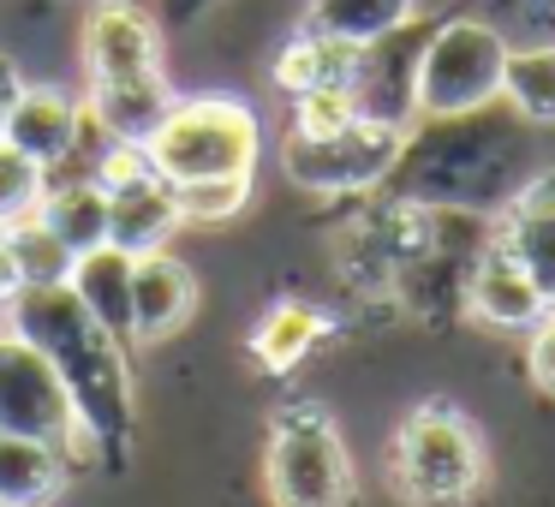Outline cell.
<instances>
[{"instance_id":"11","label":"cell","mask_w":555,"mask_h":507,"mask_svg":"<svg viewBox=\"0 0 555 507\" xmlns=\"http://www.w3.org/2000/svg\"><path fill=\"white\" fill-rule=\"evenodd\" d=\"M90 132V114H85V96H73L66 84H49V78H37L25 90H18L13 114H7V144L18 150V156H30L42 173H61L66 161L78 156V144H85Z\"/></svg>"},{"instance_id":"17","label":"cell","mask_w":555,"mask_h":507,"mask_svg":"<svg viewBox=\"0 0 555 507\" xmlns=\"http://www.w3.org/2000/svg\"><path fill=\"white\" fill-rule=\"evenodd\" d=\"M37 221L73 257H85V251H96V245H108V192H102L90 173H61V180H49V192H42Z\"/></svg>"},{"instance_id":"8","label":"cell","mask_w":555,"mask_h":507,"mask_svg":"<svg viewBox=\"0 0 555 507\" xmlns=\"http://www.w3.org/2000/svg\"><path fill=\"white\" fill-rule=\"evenodd\" d=\"M0 430L54 442L73 466L96 459V447L85 442V430H78V418H73V400H66L54 364L42 359L13 323L0 328Z\"/></svg>"},{"instance_id":"27","label":"cell","mask_w":555,"mask_h":507,"mask_svg":"<svg viewBox=\"0 0 555 507\" xmlns=\"http://www.w3.org/2000/svg\"><path fill=\"white\" fill-rule=\"evenodd\" d=\"M347 120H359V108H352V90H311V96H293V126L287 132H340Z\"/></svg>"},{"instance_id":"14","label":"cell","mask_w":555,"mask_h":507,"mask_svg":"<svg viewBox=\"0 0 555 507\" xmlns=\"http://www.w3.org/2000/svg\"><path fill=\"white\" fill-rule=\"evenodd\" d=\"M173 233H180V204H173V185L156 173V161L132 180L108 185V245L144 257V251H168Z\"/></svg>"},{"instance_id":"18","label":"cell","mask_w":555,"mask_h":507,"mask_svg":"<svg viewBox=\"0 0 555 507\" xmlns=\"http://www.w3.org/2000/svg\"><path fill=\"white\" fill-rule=\"evenodd\" d=\"M66 287L78 292V304H85L96 323H108L114 335L132 347V251H120V245H96V251L73 257Z\"/></svg>"},{"instance_id":"24","label":"cell","mask_w":555,"mask_h":507,"mask_svg":"<svg viewBox=\"0 0 555 507\" xmlns=\"http://www.w3.org/2000/svg\"><path fill=\"white\" fill-rule=\"evenodd\" d=\"M173 204H180V227H221V221H233L245 204H251V173L173 185Z\"/></svg>"},{"instance_id":"12","label":"cell","mask_w":555,"mask_h":507,"mask_svg":"<svg viewBox=\"0 0 555 507\" xmlns=\"http://www.w3.org/2000/svg\"><path fill=\"white\" fill-rule=\"evenodd\" d=\"M192 311H197V281L180 257L168 251L132 257V347H156V340L180 335Z\"/></svg>"},{"instance_id":"22","label":"cell","mask_w":555,"mask_h":507,"mask_svg":"<svg viewBox=\"0 0 555 507\" xmlns=\"http://www.w3.org/2000/svg\"><path fill=\"white\" fill-rule=\"evenodd\" d=\"M502 96L514 102L526 120L555 126V49H514L507 54Z\"/></svg>"},{"instance_id":"29","label":"cell","mask_w":555,"mask_h":507,"mask_svg":"<svg viewBox=\"0 0 555 507\" xmlns=\"http://www.w3.org/2000/svg\"><path fill=\"white\" fill-rule=\"evenodd\" d=\"M18 90H25V66H18V54L0 49V132H7V114H13Z\"/></svg>"},{"instance_id":"2","label":"cell","mask_w":555,"mask_h":507,"mask_svg":"<svg viewBox=\"0 0 555 507\" xmlns=\"http://www.w3.org/2000/svg\"><path fill=\"white\" fill-rule=\"evenodd\" d=\"M7 323L54 364L66 400H73V418L85 430V442L96 447V459L120 466L126 442H132V364H126V340L108 323L78 304V292L66 287H25L7 311Z\"/></svg>"},{"instance_id":"28","label":"cell","mask_w":555,"mask_h":507,"mask_svg":"<svg viewBox=\"0 0 555 507\" xmlns=\"http://www.w3.org/2000/svg\"><path fill=\"white\" fill-rule=\"evenodd\" d=\"M526 370H531V382H538L543 394H555V311H543V316H538V328H531Z\"/></svg>"},{"instance_id":"13","label":"cell","mask_w":555,"mask_h":507,"mask_svg":"<svg viewBox=\"0 0 555 507\" xmlns=\"http://www.w3.org/2000/svg\"><path fill=\"white\" fill-rule=\"evenodd\" d=\"M466 311L478 316V323H490V328H538V316L550 311L543 304V292L531 287V275L514 263V251H507L502 239L490 233V245L478 251V263H472V275H466Z\"/></svg>"},{"instance_id":"33","label":"cell","mask_w":555,"mask_h":507,"mask_svg":"<svg viewBox=\"0 0 555 507\" xmlns=\"http://www.w3.org/2000/svg\"><path fill=\"white\" fill-rule=\"evenodd\" d=\"M0 13H7V0H0Z\"/></svg>"},{"instance_id":"15","label":"cell","mask_w":555,"mask_h":507,"mask_svg":"<svg viewBox=\"0 0 555 507\" xmlns=\"http://www.w3.org/2000/svg\"><path fill=\"white\" fill-rule=\"evenodd\" d=\"M495 239L514 251V263L526 269L531 287L543 292V304L555 311V173H538V180L502 209Z\"/></svg>"},{"instance_id":"30","label":"cell","mask_w":555,"mask_h":507,"mask_svg":"<svg viewBox=\"0 0 555 507\" xmlns=\"http://www.w3.org/2000/svg\"><path fill=\"white\" fill-rule=\"evenodd\" d=\"M150 6L162 13V25H168V30H180V25H192V18H204L216 0H150Z\"/></svg>"},{"instance_id":"21","label":"cell","mask_w":555,"mask_h":507,"mask_svg":"<svg viewBox=\"0 0 555 507\" xmlns=\"http://www.w3.org/2000/svg\"><path fill=\"white\" fill-rule=\"evenodd\" d=\"M323 340V316L311 311V304H275V311L257 323V335H251V352H257V364L263 370H293V364L305 359V352Z\"/></svg>"},{"instance_id":"19","label":"cell","mask_w":555,"mask_h":507,"mask_svg":"<svg viewBox=\"0 0 555 507\" xmlns=\"http://www.w3.org/2000/svg\"><path fill=\"white\" fill-rule=\"evenodd\" d=\"M66 471H73V459L54 442L0 430V502L7 507H49L61 495Z\"/></svg>"},{"instance_id":"3","label":"cell","mask_w":555,"mask_h":507,"mask_svg":"<svg viewBox=\"0 0 555 507\" xmlns=\"http://www.w3.org/2000/svg\"><path fill=\"white\" fill-rule=\"evenodd\" d=\"M162 13L150 0H102L85 6L78 25V73H85V114L114 144H150L162 114L173 108L168 54H162Z\"/></svg>"},{"instance_id":"10","label":"cell","mask_w":555,"mask_h":507,"mask_svg":"<svg viewBox=\"0 0 555 507\" xmlns=\"http://www.w3.org/2000/svg\"><path fill=\"white\" fill-rule=\"evenodd\" d=\"M436 18H406L400 30L364 42L359 61H352V108L376 126H395L406 132L418 120V61H424V42H430Z\"/></svg>"},{"instance_id":"34","label":"cell","mask_w":555,"mask_h":507,"mask_svg":"<svg viewBox=\"0 0 555 507\" xmlns=\"http://www.w3.org/2000/svg\"><path fill=\"white\" fill-rule=\"evenodd\" d=\"M0 507H7V502H0Z\"/></svg>"},{"instance_id":"26","label":"cell","mask_w":555,"mask_h":507,"mask_svg":"<svg viewBox=\"0 0 555 507\" xmlns=\"http://www.w3.org/2000/svg\"><path fill=\"white\" fill-rule=\"evenodd\" d=\"M490 25L507 49H555V0H490Z\"/></svg>"},{"instance_id":"4","label":"cell","mask_w":555,"mask_h":507,"mask_svg":"<svg viewBox=\"0 0 555 507\" xmlns=\"http://www.w3.org/2000/svg\"><path fill=\"white\" fill-rule=\"evenodd\" d=\"M150 161L168 185L192 180H233V173H257L263 156V120L251 102L240 96H173V108L162 114V126L150 132Z\"/></svg>"},{"instance_id":"31","label":"cell","mask_w":555,"mask_h":507,"mask_svg":"<svg viewBox=\"0 0 555 507\" xmlns=\"http://www.w3.org/2000/svg\"><path fill=\"white\" fill-rule=\"evenodd\" d=\"M18 292H25V275H18L13 251H7V227H0V311H13Z\"/></svg>"},{"instance_id":"16","label":"cell","mask_w":555,"mask_h":507,"mask_svg":"<svg viewBox=\"0 0 555 507\" xmlns=\"http://www.w3.org/2000/svg\"><path fill=\"white\" fill-rule=\"evenodd\" d=\"M352 61H359V49L340 37H323V30H293L287 42L275 49V61H269V78H275L281 96H311V90H347L352 84Z\"/></svg>"},{"instance_id":"20","label":"cell","mask_w":555,"mask_h":507,"mask_svg":"<svg viewBox=\"0 0 555 507\" xmlns=\"http://www.w3.org/2000/svg\"><path fill=\"white\" fill-rule=\"evenodd\" d=\"M406 18H418V0H311V6H305V30L340 37V42H352V49L400 30Z\"/></svg>"},{"instance_id":"7","label":"cell","mask_w":555,"mask_h":507,"mask_svg":"<svg viewBox=\"0 0 555 507\" xmlns=\"http://www.w3.org/2000/svg\"><path fill=\"white\" fill-rule=\"evenodd\" d=\"M507 37L478 13L436 18L418 61V120L424 114H466L502 96L507 78Z\"/></svg>"},{"instance_id":"5","label":"cell","mask_w":555,"mask_h":507,"mask_svg":"<svg viewBox=\"0 0 555 507\" xmlns=\"http://www.w3.org/2000/svg\"><path fill=\"white\" fill-rule=\"evenodd\" d=\"M388 478L400 502L412 507H460L483 483V442L466 412L454 406H418L400 418L395 447H388Z\"/></svg>"},{"instance_id":"1","label":"cell","mask_w":555,"mask_h":507,"mask_svg":"<svg viewBox=\"0 0 555 507\" xmlns=\"http://www.w3.org/2000/svg\"><path fill=\"white\" fill-rule=\"evenodd\" d=\"M543 126L526 120L507 96L466 114H424L400 132L395 168L376 192L406 209L448 216H502L543 173Z\"/></svg>"},{"instance_id":"25","label":"cell","mask_w":555,"mask_h":507,"mask_svg":"<svg viewBox=\"0 0 555 507\" xmlns=\"http://www.w3.org/2000/svg\"><path fill=\"white\" fill-rule=\"evenodd\" d=\"M42 192H49V173H42L30 156H18V150L0 138V227H13V221L37 216Z\"/></svg>"},{"instance_id":"32","label":"cell","mask_w":555,"mask_h":507,"mask_svg":"<svg viewBox=\"0 0 555 507\" xmlns=\"http://www.w3.org/2000/svg\"><path fill=\"white\" fill-rule=\"evenodd\" d=\"M61 6H78V13H85V6H102V0H61Z\"/></svg>"},{"instance_id":"23","label":"cell","mask_w":555,"mask_h":507,"mask_svg":"<svg viewBox=\"0 0 555 507\" xmlns=\"http://www.w3.org/2000/svg\"><path fill=\"white\" fill-rule=\"evenodd\" d=\"M7 251H13L25 287H61V281L73 275V251H66V245L54 239L37 216H25V221L7 227Z\"/></svg>"},{"instance_id":"9","label":"cell","mask_w":555,"mask_h":507,"mask_svg":"<svg viewBox=\"0 0 555 507\" xmlns=\"http://www.w3.org/2000/svg\"><path fill=\"white\" fill-rule=\"evenodd\" d=\"M395 150H400V132L395 126H376V120H347L340 132H287L281 138V168H287L293 185L317 197H364L388 180L395 168Z\"/></svg>"},{"instance_id":"6","label":"cell","mask_w":555,"mask_h":507,"mask_svg":"<svg viewBox=\"0 0 555 507\" xmlns=\"http://www.w3.org/2000/svg\"><path fill=\"white\" fill-rule=\"evenodd\" d=\"M263 478L275 507H352V459L323 406H281L269 424Z\"/></svg>"}]
</instances>
